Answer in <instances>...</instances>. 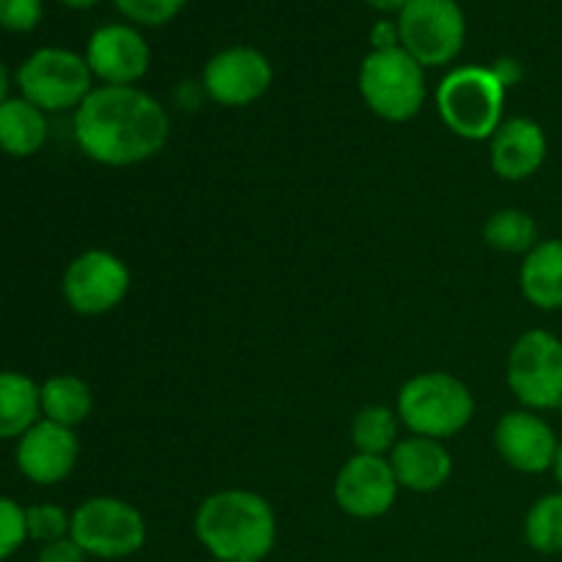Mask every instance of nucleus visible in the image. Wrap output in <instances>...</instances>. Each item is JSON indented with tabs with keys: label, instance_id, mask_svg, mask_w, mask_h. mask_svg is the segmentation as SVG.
Wrapping results in <instances>:
<instances>
[{
	"label": "nucleus",
	"instance_id": "obj_1",
	"mask_svg": "<svg viewBox=\"0 0 562 562\" xmlns=\"http://www.w3.org/2000/svg\"><path fill=\"white\" fill-rule=\"evenodd\" d=\"M75 140L93 162L132 168L168 146L170 115L143 88L97 86L75 110Z\"/></svg>",
	"mask_w": 562,
	"mask_h": 562
},
{
	"label": "nucleus",
	"instance_id": "obj_2",
	"mask_svg": "<svg viewBox=\"0 0 562 562\" xmlns=\"http://www.w3.org/2000/svg\"><path fill=\"white\" fill-rule=\"evenodd\" d=\"M192 530L212 560L263 562L278 543V516L261 494L223 488L203 497Z\"/></svg>",
	"mask_w": 562,
	"mask_h": 562
},
{
	"label": "nucleus",
	"instance_id": "obj_3",
	"mask_svg": "<svg viewBox=\"0 0 562 562\" xmlns=\"http://www.w3.org/2000/svg\"><path fill=\"white\" fill-rule=\"evenodd\" d=\"M401 426L415 437H459L475 417V395L448 371H426L406 379L395 401Z\"/></svg>",
	"mask_w": 562,
	"mask_h": 562
},
{
	"label": "nucleus",
	"instance_id": "obj_4",
	"mask_svg": "<svg viewBox=\"0 0 562 562\" xmlns=\"http://www.w3.org/2000/svg\"><path fill=\"white\" fill-rule=\"evenodd\" d=\"M505 93L492 66H459L437 88L439 119L461 140H488L505 121Z\"/></svg>",
	"mask_w": 562,
	"mask_h": 562
},
{
	"label": "nucleus",
	"instance_id": "obj_5",
	"mask_svg": "<svg viewBox=\"0 0 562 562\" xmlns=\"http://www.w3.org/2000/svg\"><path fill=\"white\" fill-rule=\"evenodd\" d=\"M357 88L373 115L390 124H406L428 97L426 69L404 47L371 49L362 58Z\"/></svg>",
	"mask_w": 562,
	"mask_h": 562
},
{
	"label": "nucleus",
	"instance_id": "obj_6",
	"mask_svg": "<svg viewBox=\"0 0 562 562\" xmlns=\"http://www.w3.org/2000/svg\"><path fill=\"white\" fill-rule=\"evenodd\" d=\"M71 541L93 560L135 558L146 547L148 527L140 510L121 497H88L71 510Z\"/></svg>",
	"mask_w": 562,
	"mask_h": 562
},
{
	"label": "nucleus",
	"instance_id": "obj_7",
	"mask_svg": "<svg viewBox=\"0 0 562 562\" xmlns=\"http://www.w3.org/2000/svg\"><path fill=\"white\" fill-rule=\"evenodd\" d=\"M20 97L44 113L77 110L93 91V75L86 55L64 47H38L16 69Z\"/></svg>",
	"mask_w": 562,
	"mask_h": 562
},
{
	"label": "nucleus",
	"instance_id": "obj_8",
	"mask_svg": "<svg viewBox=\"0 0 562 562\" xmlns=\"http://www.w3.org/2000/svg\"><path fill=\"white\" fill-rule=\"evenodd\" d=\"M398 42L423 69L450 66L467 42V16L456 0H409L398 16Z\"/></svg>",
	"mask_w": 562,
	"mask_h": 562
},
{
	"label": "nucleus",
	"instance_id": "obj_9",
	"mask_svg": "<svg viewBox=\"0 0 562 562\" xmlns=\"http://www.w3.org/2000/svg\"><path fill=\"white\" fill-rule=\"evenodd\" d=\"M505 382L521 409H558L562 401V340L547 329H527L514 340Z\"/></svg>",
	"mask_w": 562,
	"mask_h": 562
},
{
	"label": "nucleus",
	"instance_id": "obj_10",
	"mask_svg": "<svg viewBox=\"0 0 562 562\" xmlns=\"http://www.w3.org/2000/svg\"><path fill=\"white\" fill-rule=\"evenodd\" d=\"M130 285V267L115 252L93 247L66 263L60 294L77 316L97 318L113 313L126 300Z\"/></svg>",
	"mask_w": 562,
	"mask_h": 562
},
{
	"label": "nucleus",
	"instance_id": "obj_11",
	"mask_svg": "<svg viewBox=\"0 0 562 562\" xmlns=\"http://www.w3.org/2000/svg\"><path fill=\"white\" fill-rule=\"evenodd\" d=\"M274 69L261 49L250 44H234L206 60L201 88L206 99L220 108H250L267 97L272 88Z\"/></svg>",
	"mask_w": 562,
	"mask_h": 562
},
{
	"label": "nucleus",
	"instance_id": "obj_12",
	"mask_svg": "<svg viewBox=\"0 0 562 562\" xmlns=\"http://www.w3.org/2000/svg\"><path fill=\"white\" fill-rule=\"evenodd\" d=\"M398 481L384 456L355 453L335 475V503L346 516L360 521L382 519L398 499Z\"/></svg>",
	"mask_w": 562,
	"mask_h": 562
},
{
	"label": "nucleus",
	"instance_id": "obj_13",
	"mask_svg": "<svg viewBox=\"0 0 562 562\" xmlns=\"http://www.w3.org/2000/svg\"><path fill=\"white\" fill-rule=\"evenodd\" d=\"M86 64L102 86H137L151 69V47L135 25L110 22L88 38Z\"/></svg>",
	"mask_w": 562,
	"mask_h": 562
},
{
	"label": "nucleus",
	"instance_id": "obj_14",
	"mask_svg": "<svg viewBox=\"0 0 562 562\" xmlns=\"http://www.w3.org/2000/svg\"><path fill=\"white\" fill-rule=\"evenodd\" d=\"M80 459V439L75 428L38 420L27 428L14 448L16 470L36 486H58L75 472Z\"/></svg>",
	"mask_w": 562,
	"mask_h": 562
},
{
	"label": "nucleus",
	"instance_id": "obj_15",
	"mask_svg": "<svg viewBox=\"0 0 562 562\" xmlns=\"http://www.w3.org/2000/svg\"><path fill=\"white\" fill-rule=\"evenodd\" d=\"M560 439L554 428L538 412L514 409L494 426V450L510 470L525 475H541L552 470Z\"/></svg>",
	"mask_w": 562,
	"mask_h": 562
},
{
	"label": "nucleus",
	"instance_id": "obj_16",
	"mask_svg": "<svg viewBox=\"0 0 562 562\" xmlns=\"http://www.w3.org/2000/svg\"><path fill=\"white\" fill-rule=\"evenodd\" d=\"M547 132L538 121L516 115L505 119L488 137V165L505 181H527L547 162Z\"/></svg>",
	"mask_w": 562,
	"mask_h": 562
},
{
	"label": "nucleus",
	"instance_id": "obj_17",
	"mask_svg": "<svg viewBox=\"0 0 562 562\" xmlns=\"http://www.w3.org/2000/svg\"><path fill=\"white\" fill-rule=\"evenodd\" d=\"M401 488L415 494H431L442 488L453 475V459L450 450L439 439L409 437L398 439L393 453L387 456Z\"/></svg>",
	"mask_w": 562,
	"mask_h": 562
},
{
	"label": "nucleus",
	"instance_id": "obj_18",
	"mask_svg": "<svg viewBox=\"0 0 562 562\" xmlns=\"http://www.w3.org/2000/svg\"><path fill=\"white\" fill-rule=\"evenodd\" d=\"M519 285L525 300L538 311H562V239H543L527 252Z\"/></svg>",
	"mask_w": 562,
	"mask_h": 562
},
{
	"label": "nucleus",
	"instance_id": "obj_19",
	"mask_svg": "<svg viewBox=\"0 0 562 562\" xmlns=\"http://www.w3.org/2000/svg\"><path fill=\"white\" fill-rule=\"evenodd\" d=\"M47 113L22 97H9L0 104V151L14 159L38 154L47 143Z\"/></svg>",
	"mask_w": 562,
	"mask_h": 562
},
{
	"label": "nucleus",
	"instance_id": "obj_20",
	"mask_svg": "<svg viewBox=\"0 0 562 562\" xmlns=\"http://www.w3.org/2000/svg\"><path fill=\"white\" fill-rule=\"evenodd\" d=\"M42 420V384L27 373L0 371V442L20 439Z\"/></svg>",
	"mask_w": 562,
	"mask_h": 562
},
{
	"label": "nucleus",
	"instance_id": "obj_21",
	"mask_svg": "<svg viewBox=\"0 0 562 562\" xmlns=\"http://www.w3.org/2000/svg\"><path fill=\"white\" fill-rule=\"evenodd\" d=\"M93 393L86 379L75 373H55L42 382V417L58 426L77 428L91 417Z\"/></svg>",
	"mask_w": 562,
	"mask_h": 562
},
{
	"label": "nucleus",
	"instance_id": "obj_22",
	"mask_svg": "<svg viewBox=\"0 0 562 562\" xmlns=\"http://www.w3.org/2000/svg\"><path fill=\"white\" fill-rule=\"evenodd\" d=\"M398 412L384 404L362 406L351 420V442H355L357 453L366 456H384L387 459L398 445Z\"/></svg>",
	"mask_w": 562,
	"mask_h": 562
},
{
	"label": "nucleus",
	"instance_id": "obj_23",
	"mask_svg": "<svg viewBox=\"0 0 562 562\" xmlns=\"http://www.w3.org/2000/svg\"><path fill=\"white\" fill-rule=\"evenodd\" d=\"M483 239L492 250L508 256H527L538 245V225L521 209H499L483 225Z\"/></svg>",
	"mask_w": 562,
	"mask_h": 562
},
{
	"label": "nucleus",
	"instance_id": "obj_24",
	"mask_svg": "<svg viewBox=\"0 0 562 562\" xmlns=\"http://www.w3.org/2000/svg\"><path fill=\"white\" fill-rule=\"evenodd\" d=\"M525 541L538 554H562V488L527 510Z\"/></svg>",
	"mask_w": 562,
	"mask_h": 562
},
{
	"label": "nucleus",
	"instance_id": "obj_25",
	"mask_svg": "<svg viewBox=\"0 0 562 562\" xmlns=\"http://www.w3.org/2000/svg\"><path fill=\"white\" fill-rule=\"evenodd\" d=\"M25 525H27V541H36L38 547L44 543H55L69 538L71 532V514L60 505L38 503L25 508Z\"/></svg>",
	"mask_w": 562,
	"mask_h": 562
},
{
	"label": "nucleus",
	"instance_id": "obj_26",
	"mask_svg": "<svg viewBox=\"0 0 562 562\" xmlns=\"http://www.w3.org/2000/svg\"><path fill=\"white\" fill-rule=\"evenodd\" d=\"M124 20L135 27H162L173 22L187 0H113Z\"/></svg>",
	"mask_w": 562,
	"mask_h": 562
},
{
	"label": "nucleus",
	"instance_id": "obj_27",
	"mask_svg": "<svg viewBox=\"0 0 562 562\" xmlns=\"http://www.w3.org/2000/svg\"><path fill=\"white\" fill-rule=\"evenodd\" d=\"M27 543L25 508L0 494V562L11 560Z\"/></svg>",
	"mask_w": 562,
	"mask_h": 562
},
{
	"label": "nucleus",
	"instance_id": "obj_28",
	"mask_svg": "<svg viewBox=\"0 0 562 562\" xmlns=\"http://www.w3.org/2000/svg\"><path fill=\"white\" fill-rule=\"evenodd\" d=\"M42 0H0V27L9 33H27L42 22Z\"/></svg>",
	"mask_w": 562,
	"mask_h": 562
},
{
	"label": "nucleus",
	"instance_id": "obj_29",
	"mask_svg": "<svg viewBox=\"0 0 562 562\" xmlns=\"http://www.w3.org/2000/svg\"><path fill=\"white\" fill-rule=\"evenodd\" d=\"M88 554L77 547L71 538H64V541H55V543H44L38 549L36 562H86Z\"/></svg>",
	"mask_w": 562,
	"mask_h": 562
},
{
	"label": "nucleus",
	"instance_id": "obj_30",
	"mask_svg": "<svg viewBox=\"0 0 562 562\" xmlns=\"http://www.w3.org/2000/svg\"><path fill=\"white\" fill-rule=\"evenodd\" d=\"M373 49H390V47H401L398 42V25L395 20H382L371 33Z\"/></svg>",
	"mask_w": 562,
	"mask_h": 562
},
{
	"label": "nucleus",
	"instance_id": "obj_31",
	"mask_svg": "<svg viewBox=\"0 0 562 562\" xmlns=\"http://www.w3.org/2000/svg\"><path fill=\"white\" fill-rule=\"evenodd\" d=\"M366 5H371L373 11H379V14H395L398 16L401 11H404V5L409 3V0H362Z\"/></svg>",
	"mask_w": 562,
	"mask_h": 562
},
{
	"label": "nucleus",
	"instance_id": "obj_32",
	"mask_svg": "<svg viewBox=\"0 0 562 562\" xmlns=\"http://www.w3.org/2000/svg\"><path fill=\"white\" fill-rule=\"evenodd\" d=\"M9 86H11V80H9V69H5V64H3V60H0V104H3L5 99L11 97V93H9Z\"/></svg>",
	"mask_w": 562,
	"mask_h": 562
},
{
	"label": "nucleus",
	"instance_id": "obj_33",
	"mask_svg": "<svg viewBox=\"0 0 562 562\" xmlns=\"http://www.w3.org/2000/svg\"><path fill=\"white\" fill-rule=\"evenodd\" d=\"M58 3H64L66 9H93V5H99L102 0H58Z\"/></svg>",
	"mask_w": 562,
	"mask_h": 562
},
{
	"label": "nucleus",
	"instance_id": "obj_34",
	"mask_svg": "<svg viewBox=\"0 0 562 562\" xmlns=\"http://www.w3.org/2000/svg\"><path fill=\"white\" fill-rule=\"evenodd\" d=\"M552 472H554V477H558V483H560V488H562V439H560V445H558V459H554Z\"/></svg>",
	"mask_w": 562,
	"mask_h": 562
},
{
	"label": "nucleus",
	"instance_id": "obj_35",
	"mask_svg": "<svg viewBox=\"0 0 562 562\" xmlns=\"http://www.w3.org/2000/svg\"><path fill=\"white\" fill-rule=\"evenodd\" d=\"M558 409H560V412H562V401H560V406H558Z\"/></svg>",
	"mask_w": 562,
	"mask_h": 562
},
{
	"label": "nucleus",
	"instance_id": "obj_36",
	"mask_svg": "<svg viewBox=\"0 0 562 562\" xmlns=\"http://www.w3.org/2000/svg\"><path fill=\"white\" fill-rule=\"evenodd\" d=\"M212 562H225V560H212Z\"/></svg>",
	"mask_w": 562,
	"mask_h": 562
}]
</instances>
